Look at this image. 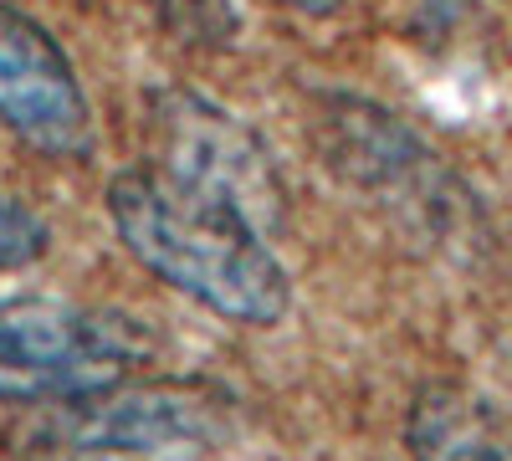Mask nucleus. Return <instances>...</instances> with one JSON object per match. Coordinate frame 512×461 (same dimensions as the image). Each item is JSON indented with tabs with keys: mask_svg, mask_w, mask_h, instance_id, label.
Segmentation results:
<instances>
[{
	"mask_svg": "<svg viewBox=\"0 0 512 461\" xmlns=\"http://www.w3.org/2000/svg\"><path fill=\"white\" fill-rule=\"evenodd\" d=\"M108 216L154 277L210 313L236 323H277L287 313V272L267 251V231L231 200L164 170H123L108 185Z\"/></svg>",
	"mask_w": 512,
	"mask_h": 461,
	"instance_id": "f257e3e1",
	"label": "nucleus"
},
{
	"mask_svg": "<svg viewBox=\"0 0 512 461\" xmlns=\"http://www.w3.org/2000/svg\"><path fill=\"white\" fill-rule=\"evenodd\" d=\"M149 359L134 318L67 298L0 303V400L62 405L123 385Z\"/></svg>",
	"mask_w": 512,
	"mask_h": 461,
	"instance_id": "f03ea898",
	"label": "nucleus"
},
{
	"mask_svg": "<svg viewBox=\"0 0 512 461\" xmlns=\"http://www.w3.org/2000/svg\"><path fill=\"white\" fill-rule=\"evenodd\" d=\"M221 431V405L190 385H113L41 410L16 451L26 461H200Z\"/></svg>",
	"mask_w": 512,
	"mask_h": 461,
	"instance_id": "7ed1b4c3",
	"label": "nucleus"
},
{
	"mask_svg": "<svg viewBox=\"0 0 512 461\" xmlns=\"http://www.w3.org/2000/svg\"><path fill=\"white\" fill-rule=\"evenodd\" d=\"M0 123L52 159L93 154V108L57 36L0 0Z\"/></svg>",
	"mask_w": 512,
	"mask_h": 461,
	"instance_id": "20e7f679",
	"label": "nucleus"
},
{
	"mask_svg": "<svg viewBox=\"0 0 512 461\" xmlns=\"http://www.w3.org/2000/svg\"><path fill=\"white\" fill-rule=\"evenodd\" d=\"M154 129L169 180H185L195 190H210L246 211L256 226H277L282 216V185L267 164V149L256 144L231 113L205 103L195 93H159L154 98Z\"/></svg>",
	"mask_w": 512,
	"mask_h": 461,
	"instance_id": "39448f33",
	"label": "nucleus"
},
{
	"mask_svg": "<svg viewBox=\"0 0 512 461\" xmlns=\"http://www.w3.org/2000/svg\"><path fill=\"white\" fill-rule=\"evenodd\" d=\"M415 461H512V441L487 410L451 390H425L410 410Z\"/></svg>",
	"mask_w": 512,
	"mask_h": 461,
	"instance_id": "423d86ee",
	"label": "nucleus"
},
{
	"mask_svg": "<svg viewBox=\"0 0 512 461\" xmlns=\"http://www.w3.org/2000/svg\"><path fill=\"white\" fill-rule=\"evenodd\" d=\"M144 6L164 21L169 36H180L185 47L221 52L241 36V16L231 0H144Z\"/></svg>",
	"mask_w": 512,
	"mask_h": 461,
	"instance_id": "0eeeda50",
	"label": "nucleus"
},
{
	"mask_svg": "<svg viewBox=\"0 0 512 461\" xmlns=\"http://www.w3.org/2000/svg\"><path fill=\"white\" fill-rule=\"evenodd\" d=\"M41 251H47V221L0 195V272L36 262Z\"/></svg>",
	"mask_w": 512,
	"mask_h": 461,
	"instance_id": "6e6552de",
	"label": "nucleus"
},
{
	"mask_svg": "<svg viewBox=\"0 0 512 461\" xmlns=\"http://www.w3.org/2000/svg\"><path fill=\"white\" fill-rule=\"evenodd\" d=\"M282 6H292V11H303V16H333L344 0H282Z\"/></svg>",
	"mask_w": 512,
	"mask_h": 461,
	"instance_id": "1a4fd4ad",
	"label": "nucleus"
}]
</instances>
